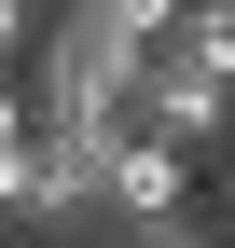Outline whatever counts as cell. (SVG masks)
Returning a JSON list of instances; mask_svg holds the SVG:
<instances>
[{"label": "cell", "instance_id": "6da1fadb", "mask_svg": "<svg viewBox=\"0 0 235 248\" xmlns=\"http://www.w3.org/2000/svg\"><path fill=\"white\" fill-rule=\"evenodd\" d=\"M14 83H28V124H125V42H97L69 14H42Z\"/></svg>", "mask_w": 235, "mask_h": 248}, {"label": "cell", "instance_id": "7a4b0ae2", "mask_svg": "<svg viewBox=\"0 0 235 248\" xmlns=\"http://www.w3.org/2000/svg\"><path fill=\"white\" fill-rule=\"evenodd\" d=\"M180 193H194V152L152 138V124H125V138H111V179H97V221H166ZM97 221H83V234H97Z\"/></svg>", "mask_w": 235, "mask_h": 248}, {"label": "cell", "instance_id": "3957f363", "mask_svg": "<svg viewBox=\"0 0 235 248\" xmlns=\"http://www.w3.org/2000/svg\"><path fill=\"white\" fill-rule=\"evenodd\" d=\"M42 14H69V28H97V42H125V55H138L166 14H180V0H42Z\"/></svg>", "mask_w": 235, "mask_h": 248}, {"label": "cell", "instance_id": "277c9868", "mask_svg": "<svg viewBox=\"0 0 235 248\" xmlns=\"http://www.w3.org/2000/svg\"><path fill=\"white\" fill-rule=\"evenodd\" d=\"M83 248H221V234L194 221V207H166V221H97Z\"/></svg>", "mask_w": 235, "mask_h": 248}, {"label": "cell", "instance_id": "5b68a950", "mask_svg": "<svg viewBox=\"0 0 235 248\" xmlns=\"http://www.w3.org/2000/svg\"><path fill=\"white\" fill-rule=\"evenodd\" d=\"M14 179H28V83L0 69V221H14Z\"/></svg>", "mask_w": 235, "mask_h": 248}, {"label": "cell", "instance_id": "8992f818", "mask_svg": "<svg viewBox=\"0 0 235 248\" xmlns=\"http://www.w3.org/2000/svg\"><path fill=\"white\" fill-rule=\"evenodd\" d=\"M28 42H42V0H0V69H28Z\"/></svg>", "mask_w": 235, "mask_h": 248}, {"label": "cell", "instance_id": "52a82bcc", "mask_svg": "<svg viewBox=\"0 0 235 248\" xmlns=\"http://www.w3.org/2000/svg\"><path fill=\"white\" fill-rule=\"evenodd\" d=\"M0 248H28V234H14V221H0Z\"/></svg>", "mask_w": 235, "mask_h": 248}, {"label": "cell", "instance_id": "ba28073f", "mask_svg": "<svg viewBox=\"0 0 235 248\" xmlns=\"http://www.w3.org/2000/svg\"><path fill=\"white\" fill-rule=\"evenodd\" d=\"M208 14H235V0H208Z\"/></svg>", "mask_w": 235, "mask_h": 248}]
</instances>
